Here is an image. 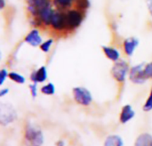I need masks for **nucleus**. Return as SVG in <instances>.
Wrapping results in <instances>:
<instances>
[{
	"label": "nucleus",
	"mask_w": 152,
	"mask_h": 146,
	"mask_svg": "<svg viewBox=\"0 0 152 146\" xmlns=\"http://www.w3.org/2000/svg\"><path fill=\"white\" fill-rule=\"evenodd\" d=\"M130 68L131 66L126 60L120 59L119 61L113 62V65L110 69V75L117 83L122 85L128 78Z\"/></svg>",
	"instance_id": "nucleus-3"
},
{
	"label": "nucleus",
	"mask_w": 152,
	"mask_h": 146,
	"mask_svg": "<svg viewBox=\"0 0 152 146\" xmlns=\"http://www.w3.org/2000/svg\"><path fill=\"white\" fill-rule=\"evenodd\" d=\"M10 92V89L8 87H2L0 89V97H4L5 95H7Z\"/></svg>",
	"instance_id": "nucleus-29"
},
{
	"label": "nucleus",
	"mask_w": 152,
	"mask_h": 146,
	"mask_svg": "<svg viewBox=\"0 0 152 146\" xmlns=\"http://www.w3.org/2000/svg\"><path fill=\"white\" fill-rule=\"evenodd\" d=\"M34 1H35V4L37 6V8H38L39 11L41 9L45 8V6L53 4V0H34Z\"/></svg>",
	"instance_id": "nucleus-26"
},
{
	"label": "nucleus",
	"mask_w": 152,
	"mask_h": 146,
	"mask_svg": "<svg viewBox=\"0 0 152 146\" xmlns=\"http://www.w3.org/2000/svg\"><path fill=\"white\" fill-rule=\"evenodd\" d=\"M52 32L57 35H66L67 26L65 20V11L56 8L51 20L50 28Z\"/></svg>",
	"instance_id": "nucleus-4"
},
{
	"label": "nucleus",
	"mask_w": 152,
	"mask_h": 146,
	"mask_svg": "<svg viewBox=\"0 0 152 146\" xmlns=\"http://www.w3.org/2000/svg\"><path fill=\"white\" fill-rule=\"evenodd\" d=\"M28 90L30 93V95L33 99H36L37 96V93H38V88H37V84L36 83H30L28 85Z\"/></svg>",
	"instance_id": "nucleus-25"
},
{
	"label": "nucleus",
	"mask_w": 152,
	"mask_h": 146,
	"mask_svg": "<svg viewBox=\"0 0 152 146\" xmlns=\"http://www.w3.org/2000/svg\"><path fill=\"white\" fill-rule=\"evenodd\" d=\"M135 111L130 104H126L122 107L119 113V122L121 124H126L135 117Z\"/></svg>",
	"instance_id": "nucleus-13"
},
{
	"label": "nucleus",
	"mask_w": 152,
	"mask_h": 146,
	"mask_svg": "<svg viewBox=\"0 0 152 146\" xmlns=\"http://www.w3.org/2000/svg\"><path fill=\"white\" fill-rule=\"evenodd\" d=\"M102 50L103 54L105 55V57L111 61L112 62H116L118 61H119L121 58V52L119 51V49H118L115 46H111V45H102Z\"/></svg>",
	"instance_id": "nucleus-12"
},
{
	"label": "nucleus",
	"mask_w": 152,
	"mask_h": 146,
	"mask_svg": "<svg viewBox=\"0 0 152 146\" xmlns=\"http://www.w3.org/2000/svg\"><path fill=\"white\" fill-rule=\"evenodd\" d=\"M72 96H73L74 101L78 105H81L84 107L90 106L94 101V97H93L91 91L82 86L73 87Z\"/></svg>",
	"instance_id": "nucleus-5"
},
{
	"label": "nucleus",
	"mask_w": 152,
	"mask_h": 146,
	"mask_svg": "<svg viewBox=\"0 0 152 146\" xmlns=\"http://www.w3.org/2000/svg\"><path fill=\"white\" fill-rule=\"evenodd\" d=\"M39 90H40L41 94H43L45 95H47V96H51V95H53L55 94L56 87H55V85L53 82H47L45 85H43L40 87Z\"/></svg>",
	"instance_id": "nucleus-18"
},
{
	"label": "nucleus",
	"mask_w": 152,
	"mask_h": 146,
	"mask_svg": "<svg viewBox=\"0 0 152 146\" xmlns=\"http://www.w3.org/2000/svg\"><path fill=\"white\" fill-rule=\"evenodd\" d=\"M134 146H152V135L150 133L140 134L136 137Z\"/></svg>",
	"instance_id": "nucleus-14"
},
{
	"label": "nucleus",
	"mask_w": 152,
	"mask_h": 146,
	"mask_svg": "<svg viewBox=\"0 0 152 146\" xmlns=\"http://www.w3.org/2000/svg\"><path fill=\"white\" fill-rule=\"evenodd\" d=\"M86 17V12L75 6L65 11V20L67 26V34L76 31L83 23Z\"/></svg>",
	"instance_id": "nucleus-2"
},
{
	"label": "nucleus",
	"mask_w": 152,
	"mask_h": 146,
	"mask_svg": "<svg viewBox=\"0 0 152 146\" xmlns=\"http://www.w3.org/2000/svg\"><path fill=\"white\" fill-rule=\"evenodd\" d=\"M6 6V0H0V9L3 10Z\"/></svg>",
	"instance_id": "nucleus-30"
},
{
	"label": "nucleus",
	"mask_w": 152,
	"mask_h": 146,
	"mask_svg": "<svg viewBox=\"0 0 152 146\" xmlns=\"http://www.w3.org/2000/svg\"><path fill=\"white\" fill-rule=\"evenodd\" d=\"M74 6L82 11L86 12V10L90 7V1L89 0H76Z\"/></svg>",
	"instance_id": "nucleus-21"
},
{
	"label": "nucleus",
	"mask_w": 152,
	"mask_h": 146,
	"mask_svg": "<svg viewBox=\"0 0 152 146\" xmlns=\"http://www.w3.org/2000/svg\"><path fill=\"white\" fill-rule=\"evenodd\" d=\"M47 79H48V70L46 66L45 65L40 66L37 70H34L29 76L30 81L36 84H43L47 80Z\"/></svg>",
	"instance_id": "nucleus-11"
},
{
	"label": "nucleus",
	"mask_w": 152,
	"mask_h": 146,
	"mask_svg": "<svg viewBox=\"0 0 152 146\" xmlns=\"http://www.w3.org/2000/svg\"><path fill=\"white\" fill-rule=\"evenodd\" d=\"M29 19V24L33 27V28H37V29H44V24L42 22V21L39 19L38 16L36 17H28Z\"/></svg>",
	"instance_id": "nucleus-22"
},
{
	"label": "nucleus",
	"mask_w": 152,
	"mask_h": 146,
	"mask_svg": "<svg viewBox=\"0 0 152 146\" xmlns=\"http://www.w3.org/2000/svg\"><path fill=\"white\" fill-rule=\"evenodd\" d=\"M23 40L26 44L33 47H39L40 45L44 41L43 37L41 35L40 29H37V28H33L32 29H30L26 34Z\"/></svg>",
	"instance_id": "nucleus-9"
},
{
	"label": "nucleus",
	"mask_w": 152,
	"mask_h": 146,
	"mask_svg": "<svg viewBox=\"0 0 152 146\" xmlns=\"http://www.w3.org/2000/svg\"><path fill=\"white\" fill-rule=\"evenodd\" d=\"M75 1H76V0H75Z\"/></svg>",
	"instance_id": "nucleus-32"
},
{
	"label": "nucleus",
	"mask_w": 152,
	"mask_h": 146,
	"mask_svg": "<svg viewBox=\"0 0 152 146\" xmlns=\"http://www.w3.org/2000/svg\"><path fill=\"white\" fill-rule=\"evenodd\" d=\"M55 146H65V141L64 140H59L55 143Z\"/></svg>",
	"instance_id": "nucleus-31"
},
{
	"label": "nucleus",
	"mask_w": 152,
	"mask_h": 146,
	"mask_svg": "<svg viewBox=\"0 0 152 146\" xmlns=\"http://www.w3.org/2000/svg\"><path fill=\"white\" fill-rule=\"evenodd\" d=\"M17 112L10 103L0 104V123L3 127L9 126L17 120Z\"/></svg>",
	"instance_id": "nucleus-7"
},
{
	"label": "nucleus",
	"mask_w": 152,
	"mask_h": 146,
	"mask_svg": "<svg viewBox=\"0 0 152 146\" xmlns=\"http://www.w3.org/2000/svg\"><path fill=\"white\" fill-rule=\"evenodd\" d=\"M144 71L149 79H152V61L146 63L144 67Z\"/></svg>",
	"instance_id": "nucleus-27"
},
{
	"label": "nucleus",
	"mask_w": 152,
	"mask_h": 146,
	"mask_svg": "<svg viewBox=\"0 0 152 146\" xmlns=\"http://www.w3.org/2000/svg\"><path fill=\"white\" fill-rule=\"evenodd\" d=\"M23 141L26 146H42L45 143V136L39 127L28 123L24 128Z\"/></svg>",
	"instance_id": "nucleus-1"
},
{
	"label": "nucleus",
	"mask_w": 152,
	"mask_h": 146,
	"mask_svg": "<svg viewBox=\"0 0 152 146\" xmlns=\"http://www.w3.org/2000/svg\"><path fill=\"white\" fill-rule=\"evenodd\" d=\"M142 110L145 112H151L152 111V87L151 88V91H150V94L142 106Z\"/></svg>",
	"instance_id": "nucleus-23"
},
{
	"label": "nucleus",
	"mask_w": 152,
	"mask_h": 146,
	"mask_svg": "<svg viewBox=\"0 0 152 146\" xmlns=\"http://www.w3.org/2000/svg\"><path fill=\"white\" fill-rule=\"evenodd\" d=\"M25 7L28 17H36L38 15L39 10L34 0H25Z\"/></svg>",
	"instance_id": "nucleus-16"
},
{
	"label": "nucleus",
	"mask_w": 152,
	"mask_h": 146,
	"mask_svg": "<svg viewBox=\"0 0 152 146\" xmlns=\"http://www.w3.org/2000/svg\"><path fill=\"white\" fill-rule=\"evenodd\" d=\"M53 4L56 8L66 11L75 5V0H53Z\"/></svg>",
	"instance_id": "nucleus-17"
},
{
	"label": "nucleus",
	"mask_w": 152,
	"mask_h": 146,
	"mask_svg": "<svg viewBox=\"0 0 152 146\" xmlns=\"http://www.w3.org/2000/svg\"><path fill=\"white\" fill-rule=\"evenodd\" d=\"M140 45V40L136 37H128L122 41V51L126 57H132Z\"/></svg>",
	"instance_id": "nucleus-8"
},
{
	"label": "nucleus",
	"mask_w": 152,
	"mask_h": 146,
	"mask_svg": "<svg viewBox=\"0 0 152 146\" xmlns=\"http://www.w3.org/2000/svg\"><path fill=\"white\" fill-rule=\"evenodd\" d=\"M145 64L146 63L141 62V63H137V64L131 66L128 79L133 84L141 86V85L145 84L149 80V79L147 78L145 71H144Z\"/></svg>",
	"instance_id": "nucleus-6"
},
{
	"label": "nucleus",
	"mask_w": 152,
	"mask_h": 146,
	"mask_svg": "<svg viewBox=\"0 0 152 146\" xmlns=\"http://www.w3.org/2000/svg\"><path fill=\"white\" fill-rule=\"evenodd\" d=\"M53 44H54V39H53V37L47 38V39H45V40L43 41V43H42V44L40 45V46H39V49H40L43 53L48 54V53L50 52V50H51V48H52V46H53Z\"/></svg>",
	"instance_id": "nucleus-20"
},
{
	"label": "nucleus",
	"mask_w": 152,
	"mask_h": 146,
	"mask_svg": "<svg viewBox=\"0 0 152 146\" xmlns=\"http://www.w3.org/2000/svg\"><path fill=\"white\" fill-rule=\"evenodd\" d=\"M145 3H146V7H147L148 12L151 15V17H152V0H146Z\"/></svg>",
	"instance_id": "nucleus-28"
},
{
	"label": "nucleus",
	"mask_w": 152,
	"mask_h": 146,
	"mask_svg": "<svg viewBox=\"0 0 152 146\" xmlns=\"http://www.w3.org/2000/svg\"><path fill=\"white\" fill-rule=\"evenodd\" d=\"M9 73L10 71L6 68H2L0 70V86L2 87L7 79H9Z\"/></svg>",
	"instance_id": "nucleus-24"
},
{
	"label": "nucleus",
	"mask_w": 152,
	"mask_h": 146,
	"mask_svg": "<svg viewBox=\"0 0 152 146\" xmlns=\"http://www.w3.org/2000/svg\"><path fill=\"white\" fill-rule=\"evenodd\" d=\"M9 79L16 84H19V85H23L26 83V78L22 74H20L17 71H10Z\"/></svg>",
	"instance_id": "nucleus-19"
},
{
	"label": "nucleus",
	"mask_w": 152,
	"mask_h": 146,
	"mask_svg": "<svg viewBox=\"0 0 152 146\" xmlns=\"http://www.w3.org/2000/svg\"><path fill=\"white\" fill-rule=\"evenodd\" d=\"M103 146H124V141L118 135H110L106 137Z\"/></svg>",
	"instance_id": "nucleus-15"
},
{
	"label": "nucleus",
	"mask_w": 152,
	"mask_h": 146,
	"mask_svg": "<svg viewBox=\"0 0 152 146\" xmlns=\"http://www.w3.org/2000/svg\"><path fill=\"white\" fill-rule=\"evenodd\" d=\"M55 9H56V7L53 5V4H49V5L45 6V8H43L39 11L37 16L42 21V22L44 24V29H49L50 28L51 20H52V17L54 13Z\"/></svg>",
	"instance_id": "nucleus-10"
}]
</instances>
